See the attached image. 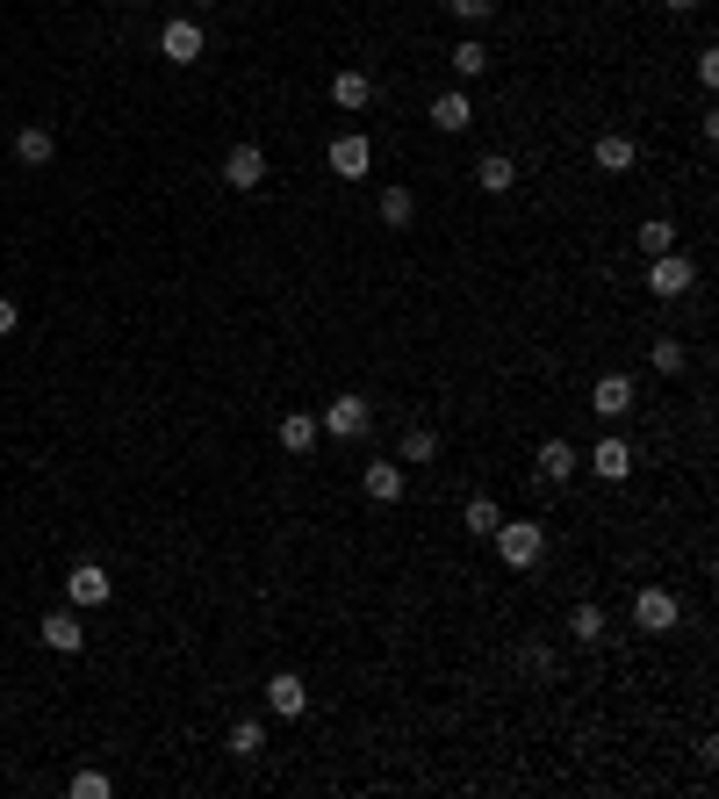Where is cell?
<instances>
[{"label":"cell","mask_w":719,"mask_h":799,"mask_svg":"<svg viewBox=\"0 0 719 799\" xmlns=\"http://www.w3.org/2000/svg\"><path fill=\"white\" fill-rule=\"evenodd\" d=\"M497 555H504V569H532V562L547 555V526H532V519H497Z\"/></svg>","instance_id":"6da1fadb"},{"label":"cell","mask_w":719,"mask_h":799,"mask_svg":"<svg viewBox=\"0 0 719 799\" xmlns=\"http://www.w3.org/2000/svg\"><path fill=\"white\" fill-rule=\"evenodd\" d=\"M317 425H325L331 439H367V425H375V403H367V397H331Z\"/></svg>","instance_id":"7a4b0ae2"},{"label":"cell","mask_w":719,"mask_h":799,"mask_svg":"<svg viewBox=\"0 0 719 799\" xmlns=\"http://www.w3.org/2000/svg\"><path fill=\"white\" fill-rule=\"evenodd\" d=\"M648 289L662 303H676V296H691L698 289V267L684 260V252H655V267H648Z\"/></svg>","instance_id":"3957f363"},{"label":"cell","mask_w":719,"mask_h":799,"mask_svg":"<svg viewBox=\"0 0 719 799\" xmlns=\"http://www.w3.org/2000/svg\"><path fill=\"white\" fill-rule=\"evenodd\" d=\"M66 598H72V612H94V606L116 598V576H108L102 562H80V569L66 576Z\"/></svg>","instance_id":"277c9868"},{"label":"cell","mask_w":719,"mask_h":799,"mask_svg":"<svg viewBox=\"0 0 719 799\" xmlns=\"http://www.w3.org/2000/svg\"><path fill=\"white\" fill-rule=\"evenodd\" d=\"M223 188H238V195L267 188V152H259V144H231V152H223Z\"/></svg>","instance_id":"5b68a950"},{"label":"cell","mask_w":719,"mask_h":799,"mask_svg":"<svg viewBox=\"0 0 719 799\" xmlns=\"http://www.w3.org/2000/svg\"><path fill=\"white\" fill-rule=\"evenodd\" d=\"M202 44H209L202 22H188V15L158 30V58H166V66H195V58H202Z\"/></svg>","instance_id":"8992f818"},{"label":"cell","mask_w":719,"mask_h":799,"mask_svg":"<svg viewBox=\"0 0 719 799\" xmlns=\"http://www.w3.org/2000/svg\"><path fill=\"white\" fill-rule=\"evenodd\" d=\"M582 469H598L604 483H626V475H634V447H626V439H618V433H604L598 447L582 454Z\"/></svg>","instance_id":"52a82bcc"},{"label":"cell","mask_w":719,"mask_h":799,"mask_svg":"<svg viewBox=\"0 0 719 799\" xmlns=\"http://www.w3.org/2000/svg\"><path fill=\"white\" fill-rule=\"evenodd\" d=\"M634 626H640V634H669V626H676V591L648 584V591L634 598Z\"/></svg>","instance_id":"ba28073f"},{"label":"cell","mask_w":719,"mask_h":799,"mask_svg":"<svg viewBox=\"0 0 719 799\" xmlns=\"http://www.w3.org/2000/svg\"><path fill=\"white\" fill-rule=\"evenodd\" d=\"M367 166H375V144L360 138V130L331 138V174H339V180H367Z\"/></svg>","instance_id":"9c48e42d"},{"label":"cell","mask_w":719,"mask_h":799,"mask_svg":"<svg viewBox=\"0 0 719 799\" xmlns=\"http://www.w3.org/2000/svg\"><path fill=\"white\" fill-rule=\"evenodd\" d=\"M590 411H598L604 425H618V418L634 411V375H598V389H590Z\"/></svg>","instance_id":"30bf717a"},{"label":"cell","mask_w":719,"mask_h":799,"mask_svg":"<svg viewBox=\"0 0 719 799\" xmlns=\"http://www.w3.org/2000/svg\"><path fill=\"white\" fill-rule=\"evenodd\" d=\"M590 158H598V174H634V158H640V144L626 138V130H604V138L590 144Z\"/></svg>","instance_id":"8fae6325"},{"label":"cell","mask_w":719,"mask_h":799,"mask_svg":"<svg viewBox=\"0 0 719 799\" xmlns=\"http://www.w3.org/2000/svg\"><path fill=\"white\" fill-rule=\"evenodd\" d=\"M468 122H475V102H468L461 87H446L439 102H432V130H439V138H461Z\"/></svg>","instance_id":"7c38bea8"},{"label":"cell","mask_w":719,"mask_h":799,"mask_svg":"<svg viewBox=\"0 0 719 799\" xmlns=\"http://www.w3.org/2000/svg\"><path fill=\"white\" fill-rule=\"evenodd\" d=\"M267 706H274L281 720H295V713H309V684L295 678V670H274V678H267Z\"/></svg>","instance_id":"4fadbf2b"},{"label":"cell","mask_w":719,"mask_h":799,"mask_svg":"<svg viewBox=\"0 0 719 799\" xmlns=\"http://www.w3.org/2000/svg\"><path fill=\"white\" fill-rule=\"evenodd\" d=\"M274 439H281V454H309L317 439H325V425H317V411H288L274 425Z\"/></svg>","instance_id":"5bb4252c"},{"label":"cell","mask_w":719,"mask_h":799,"mask_svg":"<svg viewBox=\"0 0 719 799\" xmlns=\"http://www.w3.org/2000/svg\"><path fill=\"white\" fill-rule=\"evenodd\" d=\"M576 469H582V454L568 447L562 433H554V439H540V483H568Z\"/></svg>","instance_id":"9a60e30c"},{"label":"cell","mask_w":719,"mask_h":799,"mask_svg":"<svg viewBox=\"0 0 719 799\" xmlns=\"http://www.w3.org/2000/svg\"><path fill=\"white\" fill-rule=\"evenodd\" d=\"M360 490H367L375 504H403V461H367Z\"/></svg>","instance_id":"2e32d148"},{"label":"cell","mask_w":719,"mask_h":799,"mask_svg":"<svg viewBox=\"0 0 719 799\" xmlns=\"http://www.w3.org/2000/svg\"><path fill=\"white\" fill-rule=\"evenodd\" d=\"M331 102H339L345 116H360V108L375 102V80H367V72H353V66H345V72H331Z\"/></svg>","instance_id":"e0dca14e"},{"label":"cell","mask_w":719,"mask_h":799,"mask_svg":"<svg viewBox=\"0 0 719 799\" xmlns=\"http://www.w3.org/2000/svg\"><path fill=\"white\" fill-rule=\"evenodd\" d=\"M44 648H58V656H80V648H86L80 612H51V620H44Z\"/></svg>","instance_id":"ac0fdd59"},{"label":"cell","mask_w":719,"mask_h":799,"mask_svg":"<svg viewBox=\"0 0 719 799\" xmlns=\"http://www.w3.org/2000/svg\"><path fill=\"white\" fill-rule=\"evenodd\" d=\"M604 634H612V620H604V606H590V598H582V606L568 612V642H582V648H598Z\"/></svg>","instance_id":"d6986e66"},{"label":"cell","mask_w":719,"mask_h":799,"mask_svg":"<svg viewBox=\"0 0 719 799\" xmlns=\"http://www.w3.org/2000/svg\"><path fill=\"white\" fill-rule=\"evenodd\" d=\"M511 180H518V166H511L504 152H482V158H475V188H482V195H511Z\"/></svg>","instance_id":"ffe728a7"},{"label":"cell","mask_w":719,"mask_h":799,"mask_svg":"<svg viewBox=\"0 0 719 799\" xmlns=\"http://www.w3.org/2000/svg\"><path fill=\"white\" fill-rule=\"evenodd\" d=\"M51 152H58V138L44 130V122H30V130H15V158L22 166H51Z\"/></svg>","instance_id":"44dd1931"},{"label":"cell","mask_w":719,"mask_h":799,"mask_svg":"<svg viewBox=\"0 0 719 799\" xmlns=\"http://www.w3.org/2000/svg\"><path fill=\"white\" fill-rule=\"evenodd\" d=\"M231 756H238V764H259V756H267V720H238V728H231Z\"/></svg>","instance_id":"7402d4cb"},{"label":"cell","mask_w":719,"mask_h":799,"mask_svg":"<svg viewBox=\"0 0 719 799\" xmlns=\"http://www.w3.org/2000/svg\"><path fill=\"white\" fill-rule=\"evenodd\" d=\"M497 519H504V512H497V497H482V490L461 504V526H468V533H482V540L497 533Z\"/></svg>","instance_id":"603a6c76"},{"label":"cell","mask_w":719,"mask_h":799,"mask_svg":"<svg viewBox=\"0 0 719 799\" xmlns=\"http://www.w3.org/2000/svg\"><path fill=\"white\" fill-rule=\"evenodd\" d=\"M482 72H490V44H482V36L453 44V80H482Z\"/></svg>","instance_id":"cb8c5ba5"},{"label":"cell","mask_w":719,"mask_h":799,"mask_svg":"<svg viewBox=\"0 0 719 799\" xmlns=\"http://www.w3.org/2000/svg\"><path fill=\"white\" fill-rule=\"evenodd\" d=\"M411 216H417V195H411V188H381V224L403 231Z\"/></svg>","instance_id":"d4e9b609"},{"label":"cell","mask_w":719,"mask_h":799,"mask_svg":"<svg viewBox=\"0 0 719 799\" xmlns=\"http://www.w3.org/2000/svg\"><path fill=\"white\" fill-rule=\"evenodd\" d=\"M634 238H640V252H648V260H655V252H676V224H669V216H648Z\"/></svg>","instance_id":"484cf974"},{"label":"cell","mask_w":719,"mask_h":799,"mask_svg":"<svg viewBox=\"0 0 719 799\" xmlns=\"http://www.w3.org/2000/svg\"><path fill=\"white\" fill-rule=\"evenodd\" d=\"M432 454H439V433H432V425H411L403 447H396V461H432Z\"/></svg>","instance_id":"4316f807"},{"label":"cell","mask_w":719,"mask_h":799,"mask_svg":"<svg viewBox=\"0 0 719 799\" xmlns=\"http://www.w3.org/2000/svg\"><path fill=\"white\" fill-rule=\"evenodd\" d=\"M108 792H116L108 771H72V799H108Z\"/></svg>","instance_id":"83f0119b"},{"label":"cell","mask_w":719,"mask_h":799,"mask_svg":"<svg viewBox=\"0 0 719 799\" xmlns=\"http://www.w3.org/2000/svg\"><path fill=\"white\" fill-rule=\"evenodd\" d=\"M684 367H691V353L676 339H655V375H684Z\"/></svg>","instance_id":"f1b7e54d"},{"label":"cell","mask_w":719,"mask_h":799,"mask_svg":"<svg viewBox=\"0 0 719 799\" xmlns=\"http://www.w3.org/2000/svg\"><path fill=\"white\" fill-rule=\"evenodd\" d=\"M446 8H453L461 22H490V15H497V0H446Z\"/></svg>","instance_id":"f546056e"},{"label":"cell","mask_w":719,"mask_h":799,"mask_svg":"<svg viewBox=\"0 0 719 799\" xmlns=\"http://www.w3.org/2000/svg\"><path fill=\"white\" fill-rule=\"evenodd\" d=\"M518 662H526L532 678H547V670H554V648H526V656H518Z\"/></svg>","instance_id":"4dcf8cb0"},{"label":"cell","mask_w":719,"mask_h":799,"mask_svg":"<svg viewBox=\"0 0 719 799\" xmlns=\"http://www.w3.org/2000/svg\"><path fill=\"white\" fill-rule=\"evenodd\" d=\"M698 80H705V87H719V51H712V44L698 51Z\"/></svg>","instance_id":"1f68e13d"},{"label":"cell","mask_w":719,"mask_h":799,"mask_svg":"<svg viewBox=\"0 0 719 799\" xmlns=\"http://www.w3.org/2000/svg\"><path fill=\"white\" fill-rule=\"evenodd\" d=\"M22 325V310H15V303H8V296H0V339H8V331H15Z\"/></svg>","instance_id":"d6a6232c"},{"label":"cell","mask_w":719,"mask_h":799,"mask_svg":"<svg viewBox=\"0 0 719 799\" xmlns=\"http://www.w3.org/2000/svg\"><path fill=\"white\" fill-rule=\"evenodd\" d=\"M662 8H669V15H691V8H698V0H662Z\"/></svg>","instance_id":"836d02e7"},{"label":"cell","mask_w":719,"mask_h":799,"mask_svg":"<svg viewBox=\"0 0 719 799\" xmlns=\"http://www.w3.org/2000/svg\"><path fill=\"white\" fill-rule=\"evenodd\" d=\"M195 8H216V0H195Z\"/></svg>","instance_id":"e575fe53"}]
</instances>
